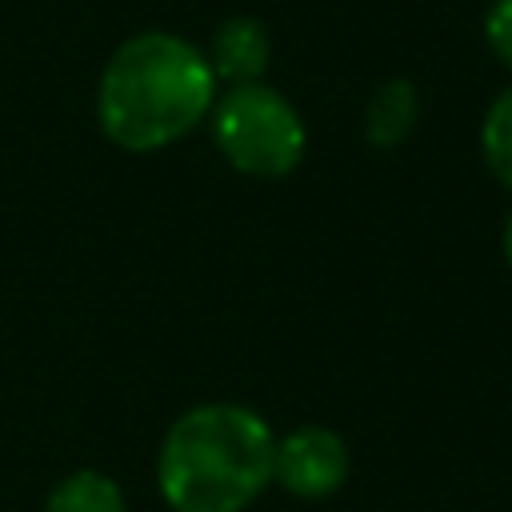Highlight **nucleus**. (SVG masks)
<instances>
[{
  "mask_svg": "<svg viewBox=\"0 0 512 512\" xmlns=\"http://www.w3.org/2000/svg\"><path fill=\"white\" fill-rule=\"evenodd\" d=\"M216 76L188 36L148 28L112 48L96 84L100 132L124 152H160L208 120Z\"/></svg>",
  "mask_w": 512,
  "mask_h": 512,
  "instance_id": "1",
  "label": "nucleus"
},
{
  "mask_svg": "<svg viewBox=\"0 0 512 512\" xmlns=\"http://www.w3.org/2000/svg\"><path fill=\"white\" fill-rule=\"evenodd\" d=\"M272 428L244 404H196L164 432L156 484L172 512H244L272 480Z\"/></svg>",
  "mask_w": 512,
  "mask_h": 512,
  "instance_id": "2",
  "label": "nucleus"
},
{
  "mask_svg": "<svg viewBox=\"0 0 512 512\" xmlns=\"http://www.w3.org/2000/svg\"><path fill=\"white\" fill-rule=\"evenodd\" d=\"M208 120L220 156L244 176L280 180L304 160V120L296 104L264 80L232 84L224 96H216Z\"/></svg>",
  "mask_w": 512,
  "mask_h": 512,
  "instance_id": "3",
  "label": "nucleus"
},
{
  "mask_svg": "<svg viewBox=\"0 0 512 512\" xmlns=\"http://www.w3.org/2000/svg\"><path fill=\"white\" fill-rule=\"evenodd\" d=\"M272 480L300 500H324L348 480V448L324 424L292 428L284 440H276Z\"/></svg>",
  "mask_w": 512,
  "mask_h": 512,
  "instance_id": "4",
  "label": "nucleus"
},
{
  "mask_svg": "<svg viewBox=\"0 0 512 512\" xmlns=\"http://www.w3.org/2000/svg\"><path fill=\"white\" fill-rule=\"evenodd\" d=\"M208 68L216 80L232 84H256L264 80L272 64V32L256 16H224L208 36Z\"/></svg>",
  "mask_w": 512,
  "mask_h": 512,
  "instance_id": "5",
  "label": "nucleus"
},
{
  "mask_svg": "<svg viewBox=\"0 0 512 512\" xmlns=\"http://www.w3.org/2000/svg\"><path fill=\"white\" fill-rule=\"evenodd\" d=\"M420 120V92L404 76H388L364 108V140L372 148H400Z\"/></svg>",
  "mask_w": 512,
  "mask_h": 512,
  "instance_id": "6",
  "label": "nucleus"
},
{
  "mask_svg": "<svg viewBox=\"0 0 512 512\" xmlns=\"http://www.w3.org/2000/svg\"><path fill=\"white\" fill-rule=\"evenodd\" d=\"M44 512H128V504H124V492L116 488V480H108L104 472L80 468L48 492Z\"/></svg>",
  "mask_w": 512,
  "mask_h": 512,
  "instance_id": "7",
  "label": "nucleus"
},
{
  "mask_svg": "<svg viewBox=\"0 0 512 512\" xmlns=\"http://www.w3.org/2000/svg\"><path fill=\"white\" fill-rule=\"evenodd\" d=\"M480 152H484L488 172L512 192V88H504L488 104L484 124H480Z\"/></svg>",
  "mask_w": 512,
  "mask_h": 512,
  "instance_id": "8",
  "label": "nucleus"
},
{
  "mask_svg": "<svg viewBox=\"0 0 512 512\" xmlns=\"http://www.w3.org/2000/svg\"><path fill=\"white\" fill-rule=\"evenodd\" d=\"M484 44L512 72V0H492L484 12Z\"/></svg>",
  "mask_w": 512,
  "mask_h": 512,
  "instance_id": "9",
  "label": "nucleus"
},
{
  "mask_svg": "<svg viewBox=\"0 0 512 512\" xmlns=\"http://www.w3.org/2000/svg\"><path fill=\"white\" fill-rule=\"evenodd\" d=\"M500 244H504V260H508V268H512V212H508V220H504V236H500Z\"/></svg>",
  "mask_w": 512,
  "mask_h": 512,
  "instance_id": "10",
  "label": "nucleus"
}]
</instances>
